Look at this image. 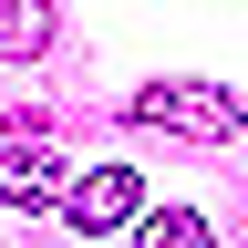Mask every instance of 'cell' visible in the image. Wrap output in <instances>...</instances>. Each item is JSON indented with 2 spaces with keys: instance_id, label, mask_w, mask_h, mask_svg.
Returning a JSON list of instances; mask_svg holds the SVG:
<instances>
[{
  "instance_id": "4",
  "label": "cell",
  "mask_w": 248,
  "mask_h": 248,
  "mask_svg": "<svg viewBox=\"0 0 248 248\" xmlns=\"http://www.w3.org/2000/svg\"><path fill=\"white\" fill-rule=\"evenodd\" d=\"M52 42H62L52 0H0V62H42Z\"/></svg>"
},
{
  "instance_id": "5",
  "label": "cell",
  "mask_w": 248,
  "mask_h": 248,
  "mask_svg": "<svg viewBox=\"0 0 248 248\" xmlns=\"http://www.w3.org/2000/svg\"><path fill=\"white\" fill-rule=\"evenodd\" d=\"M135 248H217V238H207V217H197V207H155L145 228H135Z\"/></svg>"
},
{
  "instance_id": "2",
  "label": "cell",
  "mask_w": 248,
  "mask_h": 248,
  "mask_svg": "<svg viewBox=\"0 0 248 248\" xmlns=\"http://www.w3.org/2000/svg\"><path fill=\"white\" fill-rule=\"evenodd\" d=\"M135 207H145V186H135V166H93V176H73V186H62V217H73L83 238H104V228H124Z\"/></svg>"
},
{
  "instance_id": "1",
  "label": "cell",
  "mask_w": 248,
  "mask_h": 248,
  "mask_svg": "<svg viewBox=\"0 0 248 248\" xmlns=\"http://www.w3.org/2000/svg\"><path fill=\"white\" fill-rule=\"evenodd\" d=\"M135 124H155V135H176V145H238L248 135V104L217 93V83H145L135 93Z\"/></svg>"
},
{
  "instance_id": "3",
  "label": "cell",
  "mask_w": 248,
  "mask_h": 248,
  "mask_svg": "<svg viewBox=\"0 0 248 248\" xmlns=\"http://www.w3.org/2000/svg\"><path fill=\"white\" fill-rule=\"evenodd\" d=\"M0 207H62V145L52 135H11L0 145Z\"/></svg>"
}]
</instances>
